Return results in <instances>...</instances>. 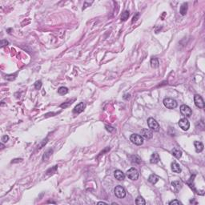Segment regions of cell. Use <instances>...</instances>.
<instances>
[{"mask_svg": "<svg viewBox=\"0 0 205 205\" xmlns=\"http://www.w3.org/2000/svg\"><path fill=\"white\" fill-rule=\"evenodd\" d=\"M147 124H148L149 128H150L152 131H154V132H159L160 131V125L155 119L149 118L147 119Z\"/></svg>", "mask_w": 205, "mask_h": 205, "instance_id": "cell-1", "label": "cell"}, {"mask_svg": "<svg viewBox=\"0 0 205 205\" xmlns=\"http://www.w3.org/2000/svg\"><path fill=\"white\" fill-rule=\"evenodd\" d=\"M130 140L132 141V144L137 145V146H140L144 144V138L138 134H132L130 136Z\"/></svg>", "mask_w": 205, "mask_h": 205, "instance_id": "cell-2", "label": "cell"}, {"mask_svg": "<svg viewBox=\"0 0 205 205\" xmlns=\"http://www.w3.org/2000/svg\"><path fill=\"white\" fill-rule=\"evenodd\" d=\"M127 176L130 180H137L139 176V173L138 172V170L135 167H132L129 170H127Z\"/></svg>", "mask_w": 205, "mask_h": 205, "instance_id": "cell-3", "label": "cell"}, {"mask_svg": "<svg viewBox=\"0 0 205 205\" xmlns=\"http://www.w3.org/2000/svg\"><path fill=\"white\" fill-rule=\"evenodd\" d=\"M163 102L164 106L168 109H174L177 107V102L172 98H165Z\"/></svg>", "mask_w": 205, "mask_h": 205, "instance_id": "cell-4", "label": "cell"}, {"mask_svg": "<svg viewBox=\"0 0 205 205\" xmlns=\"http://www.w3.org/2000/svg\"><path fill=\"white\" fill-rule=\"evenodd\" d=\"M114 192H115V196L119 199H123L126 196V191L122 186H120V185L116 186L114 189Z\"/></svg>", "mask_w": 205, "mask_h": 205, "instance_id": "cell-5", "label": "cell"}, {"mask_svg": "<svg viewBox=\"0 0 205 205\" xmlns=\"http://www.w3.org/2000/svg\"><path fill=\"white\" fill-rule=\"evenodd\" d=\"M180 112L183 115L186 117H190L192 114V111L188 105L183 104L180 107Z\"/></svg>", "mask_w": 205, "mask_h": 205, "instance_id": "cell-6", "label": "cell"}, {"mask_svg": "<svg viewBox=\"0 0 205 205\" xmlns=\"http://www.w3.org/2000/svg\"><path fill=\"white\" fill-rule=\"evenodd\" d=\"M179 126L180 127V128H182L183 130V131H188L190 127V123L188 120V119L182 118L179 121Z\"/></svg>", "mask_w": 205, "mask_h": 205, "instance_id": "cell-7", "label": "cell"}, {"mask_svg": "<svg viewBox=\"0 0 205 205\" xmlns=\"http://www.w3.org/2000/svg\"><path fill=\"white\" fill-rule=\"evenodd\" d=\"M194 102H195V104L197 107L199 108H204V101L203 99V98L199 95H195L194 96Z\"/></svg>", "mask_w": 205, "mask_h": 205, "instance_id": "cell-8", "label": "cell"}, {"mask_svg": "<svg viewBox=\"0 0 205 205\" xmlns=\"http://www.w3.org/2000/svg\"><path fill=\"white\" fill-rule=\"evenodd\" d=\"M140 134H141V136L146 139H150L153 137L152 131H151L150 129H147V128L142 129L141 132H140Z\"/></svg>", "mask_w": 205, "mask_h": 205, "instance_id": "cell-9", "label": "cell"}, {"mask_svg": "<svg viewBox=\"0 0 205 205\" xmlns=\"http://www.w3.org/2000/svg\"><path fill=\"white\" fill-rule=\"evenodd\" d=\"M86 107V104H84V102H79V104H77L76 107H74V110H73V113L74 114H79L81 112H83V110L85 109Z\"/></svg>", "mask_w": 205, "mask_h": 205, "instance_id": "cell-10", "label": "cell"}, {"mask_svg": "<svg viewBox=\"0 0 205 205\" xmlns=\"http://www.w3.org/2000/svg\"><path fill=\"white\" fill-rule=\"evenodd\" d=\"M114 175L115 177V179L118 180L119 181H122L125 179V174L120 170H116L114 172Z\"/></svg>", "mask_w": 205, "mask_h": 205, "instance_id": "cell-11", "label": "cell"}, {"mask_svg": "<svg viewBox=\"0 0 205 205\" xmlns=\"http://www.w3.org/2000/svg\"><path fill=\"white\" fill-rule=\"evenodd\" d=\"M172 155H174L176 158V159H180L183 153H182V151L180 150V148L174 147L172 150Z\"/></svg>", "mask_w": 205, "mask_h": 205, "instance_id": "cell-12", "label": "cell"}, {"mask_svg": "<svg viewBox=\"0 0 205 205\" xmlns=\"http://www.w3.org/2000/svg\"><path fill=\"white\" fill-rule=\"evenodd\" d=\"M160 160V157L159 155V154L155 152L153 153L152 155H151V158H150V163L154 164V163H157L158 162H159Z\"/></svg>", "mask_w": 205, "mask_h": 205, "instance_id": "cell-13", "label": "cell"}, {"mask_svg": "<svg viewBox=\"0 0 205 205\" xmlns=\"http://www.w3.org/2000/svg\"><path fill=\"white\" fill-rule=\"evenodd\" d=\"M171 167H172V171L173 172H175V173H180L181 172V167H180V166L178 163H175V162L172 163Z\"/></svg>", "mask_w": 205, "mask_h": 205, "instance_id": "cell-14", "label": "cell"}, {"mask_svg": "<svg viewBox=\"0 0 205 205\" xmlns=\"http://www.w3.org/2000/svg\"><path fill=\"white\" fill-rule=\"evenodd\" d=\"M194 146L195 148V152H201L203 150V144L200 142V141H195L194 142Z\"/></svg>", "mask_w": 205, "mask_h": 205, "instance_id": "cell-15", "label": "cell"}, {"mask_svg": "<svg viewBox=\"0 0 205 205\" xmlns=\"http://www.w3.org/2000/svg\"><path fill=\"white\" fill-rule=\"evenodd\" d=\"M172 190L175 192H178L180 188H181V183L178 181H175L172 183Z\"/></svg>", "mask_w": 205, "mask_h": 205, "instance_id": "cell-16", "label": "cell"}, {"mask_svg": "<svg viewBox=\"0 0 205 205\" xmlns=\"http://www.w3.org/2000/svg\"><path fill=\"white\" fill-rule=\"evenodd\" d=\"M159 180H160V177L157 176L156 175H154V174L151 175L150 176H149V178H148V181L150 183H153V184L156 183L158 181H159Z\"/></svg>", "mask_w": 205, "mask_h": 205, "instance_id": "cell-17", "label": "cell"}, {"mask_svg": "<svg viewBox=\"0 0 205 205\" xmlns=\"http://www.w3.org/2000/svg\"><path fill=\"white\" fill-rule=\"evenodd\" d=\"M180 12L182 15H185L188 12V3H183L180 6Z\"/></svg>", "mask_w": 205, "mask_h": 205, "instance_id": "cell-18", "label": "cell"}, {"mask_svg": "<svg viewBox=\"0 0 205 205\" xmlns=\"http://www.w3.org/2000/svg\"><path fill=\"white\" fill-rule=\"evenodd\" d=\"M67 92H68V88L66 87H61L58 90V93L61 95H64L67 94Z\"/></svg>", "mask_w": 205, "mask_h": 205, "instance_id": "cell-19", "label": "cell"}, {"mask_svg": "<svg viewBox=\"0 0 205 205\" xmlns=\"http://www.w3.org/2000/svg\"><path fill=\"white\" fill-rule=\"evenodd\" d=\"M159 60H158L156 58H153L151 59V65H152V67H154V68H157L158 67H159Z\"/></svg>", "mask_w": 205, "mask_h": 205, "instance_id": "cell-20", "label": "cell"}, {"mask_svg": "<svg viewBox=\"0 0 205 205\" xmlns=\"http://www.w3.org/2000/svg\"><path fill=\"white\" fill-rule=\"evenodd\" d=\"M135 203L137 205H144L146 204V202L142 196H138L135 200Z\"/></svg>", "mask_w": 205, "mask_h": 205, "instance_id": "cell-21", "label": "cell"}, {"mask_svg": "<svg viewBox=\"0 0 205 205\" xmlns=\"http://www.w3.org/2000/svg\"><path fill=\"white\" fill-rule=\"evenodd\" d=\"M52 152H53V150H51V149H50V150H48L47 152H46L44 153L43 156V160L44 161H46V160H48V159H49V157L51 155Z\"/></svg>", "mask_w": 205, "mask_h": 205, "instance_id": "cell-22", "label": "cell"}, {"mask_svg": "<svg viewBox=\"0 0 205 205\" xmlns=\"http://www.w3.org/2000/svg\"><path fill=\"white\" fill-rule=\"evenodd\" d=\"M129 17V11H125L124 13H122V15H121V20L122 21H126Z\"/></svg>", "mask_w": 205, "mask_h": 205, "instance_id": "cell-23", "label": "cell"}, {"mask_svg": "<svg viewBox=\"0 0 205 205\" xmlns=\"http://www.w3.org/2000/svg\"><path fill=\"white\" fill-rule=\"evenodd\" d=\"M41 87H42V82L40 80L36 81L35 83V89L36 90H39L41 88Z\"/></svg>", "mask_w": 205, "mask_h": 205, "instance_id": "cell-24", "label": "cell"}, {"mask_svg": "<svg viewBox=\"0 0 205 205\" xmlns=\"http://www.w3.org/2000/svg\"><path fill=\"white\" fill-rule=\"evenodd\" d=\"M169 204L170 205H172V204H182V203L180 200H174L170 201Z\"/></svg>", "mask_w": 205, "mask_h": 205, "instance_id": "cell-25", "label": "cell"}, {"mask_svg": "<svg viewBox=\"0 0 205 205\" xmlns=\"http://www.w3.org/2000/svg\"><path fill=\"white\" fill-rule=\"evenodd\" d=\"M8 139H9V136H8V135H3V136L2 137V141H3V143L7 142V141H8Z\"/></svg>", "mask_w": 205, "mask_h": 205, "instance_id": "cell-26", "label": "cell"}, {"mask_svg": "<svg viewBox=\"0 0 205 205\" xmlns=\"http://www.w3.org/2000/svg\"><path fill=\"white\" fill-rule=\"evenodd\" d=\"M106 129L107 130L108 132H113L114 131V128L112 127H111V126H106Z\"/></svg>", "mask_w": 205, "mask_h": 205, "instance_id": "cell-27", "label": "cell"}, {"mask_svg": "<svg viewBox=\"0 0 205 205\" xmlns=\"http://www.w3.org/2000/svg\"><path fill=\"white\" fill-rule=\"evenodd\" d=\"M138 17H139V14H137V15H136V16H134V17H133V20H132V23H134L135 21H136V20H137L136 18H137Z\"/></svg>", "mask_w": 205, "mask_h": 205, "instance_id": "cell-28", "label": "cell"}, {"mask_svg": "<svg viewBox=\"0 0 205 205\" xmlns=\"http://www.w3.org/2000/svg\"><path fill=\"white\" fill-rule=\"evenodd\" d=\"M98 204H107V203H105V202H99Z\"/></svg>", "mask_w": 205, "mask_h": 205, "instance_id": "cell-29", "label": "cell"}, {"mask_svg": "<svg viewBox=\"0 0 205 205\" xmlns=\"http://www.w3.org/2000/svg\"><path fill=\"white\" fill-rule=\"evenodd\" d=\"M0 145H1V149H3V148H4V145H3V144H1Z\"/></svg>", "mask_w": 205, "mask_h": 205, "instance_id": "cell-30", "label": "cell"}]
</instances>
